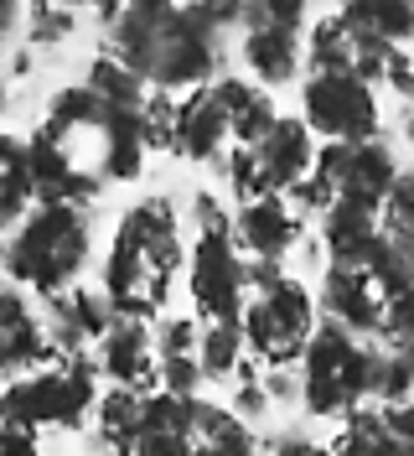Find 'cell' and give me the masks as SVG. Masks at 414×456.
Returning a JSON list of instances; mask_svg holds the SVG:
<instances>
[{"label": "cell", "mask_w": 414, "mask_h": 456, "mask_svg": "<svg viewBox=\"0 0 414 456\" xmlns=\"http://www.w3.org/2000/svg\"><path fill=\"white\" fill-rule=\"evenodd\" d=\"M140 426H145V395L140 389H104L99 395V404H93V441L99 446H110L114 456L130 452V441L140 436Z\"/></svg>", "instance_id": "obj_22"}, {"label": "cell", "mask_w": 414, "mask_h": 456, "mask_svg": "<svg viewBox=\"0 0 414 456\" xmlns=\"http://www.w3.org/2000/svg\"><path fill=\"white\" fill-rule=\"evenodd\" d=\"M316 312H327V322L347 327L353 338H378L384 332V290L373 285L368 270H347V265H327L321 270V290H316Z\"/></svg>", "instance_id": "obj_12"}, {"label": "cell", "mask_w": 414, "mask_h": 456, "mask_svg": "<svg viewBox=\"0 0 414 456\" xmlns=\"http://www.w3.org/2000/svg\"><path fill=\"white\" fill-rule=\"evenodd\" d=\"M378 94L353 73H311L301 84V125L321 145H362L378 141Z\"/></svg>", "instance_id": "obj_8"}, {"label": "cell", "mask_w": 414, "mask_h": 456, "mask_svg": "<svg viewBox=\"0 0 414 456\" xmlns=\"http://www.w3.org/2000/svg\"><path fill=\"white\" fill-rule=\"evenodd\" d=\"M16 27H27V11L11 5V0H0V37H11Z\"/></svg>", "instance_id": "obj_40"}, {"label": "cell", "mask_w": 414, "mask_h": 456, "mask_svg": "<svg viewBox=\"0 0 414 456\" xmlns=\"http://www.w3.org/2000/svg\"><path fill=\"white\" fill-rule=\"evenodd\" d=\"M192 456H259V436L228 404L192 399Z\"/></svg>", "instance_id": "obj_21"}, {"label": "cell", "mask_w": 414, "mask_h": 456, "mask_svg": "<svg viewBox=\"0 0 414 456\" xmlns=\"http://www.w3.org/2000/svg\"><path fill=\"white\" fill-rule=\"evenodd\" d=\"M99 404V369L93 358H47L37 369L0 384V426L16 430H83Z\"/></svg>", "instance_id": "obj_6"}, {"label": "cell", "mask_w": 414, "mask_h": 456, "mask_svg": "<svg viewBox=\"0 0 414 456\" xmlns=\"http://www.w3.org/2000/svg\"><path fill=\"white\" fill-rule=\"evenodd\" d=\"M233 244L248 259L285 265V255L301 244V218L285 198H254L244 208H233Z\"/></svg>", "instance_id": "obj_16"}, {"label": "cell", "mask_w": 414, "mask_h": 456, "mask_svg": "<svg viewBox=\"0 0 414 456\" xmlns=\"http://www.w3.org/2000/svg\"><path fill=\"white\" fill-rule=\"evenodd\" d=\"M47 141L73 161V171H83L88 182L110 187V182H135L145 171V130L140 114L110 110L104 99H93L83 84L57 88L47 99V114L37 125Z\"/></svg>", "instance_id": "obj_3"}, {"label": "cell", "mask_w": 414, "mask_h": 456, "mask_svg": "<svg viewBox=\"0 0 414 456\" xmlns=\"http://www.w3.org/2000/svg\"><path fill=\"white\" fill-rule=\"evenodd\" d=\"M187 296H192L202 327L207 322H239L248 306L244 255L233 233H197L187 249Z\"/></svg>", "instance_id": "obj_10"}, {"label": "cell", "mask_w": 414, "mask_h": 456, "mask_svg": "<svg viewBox=\"0 0 414 456\" xmlns=\"http://www.w3.org/2000/svg\"><path fill=\"white\" fill-rule=\"evenodd\" d=\"M239 57L248 62V73L259 78V88L270 94V88L290 84L301 73V31L270 27L259 0H248V5H239Z\"/></svg>", "instance_id": "obj_11"}, {"label": "cell", "mask_w": 414, "mask_h": 456, "mask_svg": "<svg viewBox=\"0 0 414 456\" xmlns=\"http://www.w3.org/2000/svg\"><path fill=\"white\" fill-rule=\"evenodd\" d=\"M301 57L311 62V73H353L358 37L347 31L342 11H327V16L311 21V31H305V42H301Z\"/></svg>", "instance_id": "obj_23"}, {"label": "cell", "mask_w": 414, "mask_h": 456, "mask_svg": "<svg viewBox=\"0 0 414 456\" xmlns=\"http://www.w3.org/2000/svg\"><path fill=\"white\" fill-rule=\"evenodd\" d=\"M104 53L119 57L145 88L176 94L202 88L223 62V31H239V5H171V0H135L104 5Z\"/></svg>", "instance_id": "obj_1"}, {"label": "cell", "mask_w": 414, "mask_h": 456, "mask_svg": "<svg viewBox=\"0 0 414 456\" xmlns=\"http://www.w3.org/2000/svg\"><path fill=\"white\" fill-rule=\"evenodd\" d=\"M228 151V114H223L213 84L192 88L187 99H176V135H171V156L192 161V167H218Z\"/></svg>", "instance_id": "obj_17"}, {"label": "cell", "mask_w": 414, "mask_h": 456, "mask_svg": "<svg viewBox=\"0 0 414 456\" xmlns=\"http://www.w3.org/2000/svg\"><path fill=\"white\" fill-rule=\"evenodd\" d=\"M378 415H384V430L399 441V446H410L414 452V399H399V404H378Z\"/></svg>", "instance_id": "obj_36"}, {"label": "cell", "mask_w": 414, "mask_h": 456, "mask_svg": "<svg viewBox=\"0 0 414 456\" xmlns=\"http://www.w3.org/2000/svg\"><path fill=\"white\" fill-rule=\"evenodd\" d=\"M192 224H197V233H233V213H228L213 192H197L192 198Z\"/></svg>", "instance_id": "obj_34"}, {"label": "cell", "mask_w": 414, "mask_h": 456, "mask_svg": "<svg viewBox=\"0 0 414 456\" xmlns=\"http://www.w3.org/2000/svg\"><path fill=\"white\" fill-rule=\"evenodd\" d=\"M228 410H233L244 426H248V420H259V415L270 410V395H264V384H259V379H239V389H233V404H228Z\"/></svg>", "instance_id": "obj_35"}, {"label": "cell", "mask_w": 414, "mask_h": 456, "mask_svg": "<svg viewBox=\"0 0 414 456\" xmlns=\"http://www.w3.org/2000/svg\"><path fill=\"white\" fill-rule=\"evenodd\" d=\"M27 171H31V192H37V202L88 208V202L104 192L99 182H88L83 171H73V161H68V156H62L42 130H31V135H27Z\"/></svg>", "instance_id": "obj_19"}, {"label": "cell", "mask_w": 414, "mask_h": 456, "mask_svg": "<svg viewBox=\"0 0 414 456\" xmlns=\"http://www.w3.org/2000/svg\"><path fill=\"white\" fill-rule=\"evenodd\" d=\"M88 249H93L88 208L37 202L27 218L5 233V281L37 296V301H53V296H62L83 281Z\"/></svg>", "instance_id": "obj_4"}, {"label": "cell", "mask_w": 414, "mask_h": 456, "mask_svg": "<svg viewBox=\"0 0 414 456\" xmlns=\"http://www.w3.org/2000/svg\"><path fill=\"white\" fill-rule=\"evenodd\" d=\"M404 141L414 145V110H404Z\"/></svg>", "instance_id": "obj_43"}, {"label": "cell", "mask_w": 414, "mask_h": 456, "mask_svg": "<svg viewBox=\"0 0 414 456\" xmlns=\"http://www.w3.org/2000/svg\"><path fill=\"white\" fill-rule=\"evenodd\" d=\"M0 114H5V53H0Z\"/></svg>", "instance_id": "obj_42"}, {"label": "cell", "mask_w": 414, "mask_h": 456, "mask_svg": "<svg viewBox=\"0 0 414 456\" xmlns=\"http://www.w3.org/2000/svg\"><path fill=\"white\" fill-rule=\"evenodd\" d=\"M73 31H78V16H73V11H62V5H31V11H27V47H31V53L62 47Z\"/></svg>", "instance_id": "obj_29"}, {"label": "cell", "mask_w": 414, "mask_h": 456, "mask_svg": "<svg viewBox=\"0 0 414 456\" xmlns=\"http://www.w3.org/2000/svg\"><path fill=\"white\" fill-rule=\"evenodd\" d=\"M202 384L207 379L197 369V358H156V389H166V395H176V399H197Z\"/></svg>", "instance_id": "obj_32"}, {"label": "cell", "mask_w": 414, "mask_h": 456, "mask_svg": "<svg viewBox=\"0 0 414 456\" xmlns=\"http://www.w3.org/2000/svg\"><path fill=\"white\" fill-rule=\"evenodd\" d=\"M37 208L31 192V171H27V141L0 130V233L16 228Z\"/></svg>", "instance_id": "obj_24"}, {"label": "cell", "mask_w": 414, "mask_h": 456, "mask_svg": "<svg viewBox=\"0 0 414 456\" xmlns=\"http://www.w3.org/2000/svg\"><path fill=\"white\" fill-rule=\"evenodd\" d=\"M270 456H331V446H316V441H275Z\"/></svg>", "instance_id": "obj_39"}, {"label": "cell", "mask_w": 414, "mask_h": 456, "mask_svg": "<svg viewBox=\"0 0 414 456\" xmlns=\"http://www.w3.org/2000/svg\"><path fill=\"white\" fill-rule=\"evenodd\" d=\"M197 332H202V322H192V316H161L150 332V347H156V358H197Z\"/></svg>", "instance_id": "obj_31"}, {"label": "cell", "mask_w": 414, "mask_h": 456, "mask_svg": "<svg viewBox=\"0 0 414 456\" xmlns=\"http://www.w3.org/2000/svg\"><path fill=\"white\" fill-rule=\"evenodd\" d=\"M410 456H414V452H410Z\"/></svg>", "instance_id": "obj_45"}, {"label": "cell", "mask_w": 414, "mask_h": 456, "mask_svg": "<svg viewBox=\"0 0 414 456\" xmlns=\"http://www.w3.org/2000/svg\"><path fill=\"white\" fill-rule=\"evenodd\" d=\"M0 281H5V233H0Z\"/></svg>", "instance_id": "obj_44"}, {"label": "cell", "mask_w": 414, "mask_h": 456, "mask_svg": "<svg viewBox=\"0 0 414 456\" xmlns=\"http://www.w3.org/2000/svg\"><path fill=\"white\" fill-rule=\"evenodd\" d=\"M248 161H254L259 187H264L270 198H285L296 182L311 176L316 141H311V130H305L301 119H285V114H280L275 125H270V135H264L259 145H248Z\"/></svg>", "instance_id": "obj_15"}, {"label": "cell", "mask_w": 414, "mask_h": 456, "mask_svg": "<svg viewBox=\"0 0 414 456\" xmlns=\"http://www.w3.org/2000/svg\"><path fill=\"white\" fill-rule=\"evenodd\" d=\"M0 456H42V441H37V430L0 426Z\"/></svg>", "instance_id": "obj_38"}, {"label": "cell", "mask_w": 414, "mask_h": 456, "mask_svg": "<svg viewBox=\"0 0 414 456\" xmlns=\"http://www.w3.org/2000/svg\"><path fill=\"white\" fill-rule=\"evenodd\" d=\"M378 213H362V208H342L331 202L321 213V249H331L327 265H347V270H362L373 244H378Z\"/></svg>", "instance_id": "obj_20"}, {"label": "cell", "mask_w": 414, "mask_h": 456, "mask_svg": "<svg viewBox=\"0 0 414 456\" xmlns=\"http://www.w3.org/2000/svg\"><path fill=\"white\" fill-rule=\"evenodd\" d=\"M83 88H88L93 99H104L110 110H125V114H140L145 94H150V88L140 84V78L125 68V62H119V57L104 53V47L88 57V68H83Z\"/></svg>", "instance_id": "obj_27"}, {"label": "cell", "mask_w": 414, "mask_h": 456, "mask_svg": "<svg viewBox=\"0 0 414 456\" xmlns=\"http://www.w3.org/2000/svg\"><path fill=\"white\" fill-rule=\"evenodd\" d=\"M399 176V156L388 141H362V145H316L311 161V182L342 208H362L378 213Z\"/></svg>", "instance_id": "obj_9"}, {"label": "cell", "mask_w": 414, "mask_h": 456, "mask_svg": "<svg viewBox=\"0 0 414 456\" xmlns=\"http://www.w3.org/2000/svg\"><path fill=\"white\" fill-rule=\"evenodd\" d=\"M259 384H264L270 404H290V399H301V379H296L290 369H264L259 373Z\"/></svg>", "instance_id": "obj_37"}, {"label": "cell", "mask_w": 414, "mask_h": 456, "mask_svg": "<svg viewBox=\"0 0 414 456\" xmlns=\"http://www.w3.org/2000/svg\"><path fill=\"white\" fill-rule=\"evenodd\" d=\"M140 130H145V151H171V135H176V99L150 88L145 104H140Z\"/></svg>", "instance_id": "obj_30"}, {"label": "cell", "mask_w": 414, "mask_h": 456, "mask_svg": "<svg viewBox=\"0 0 414 456\" xmlns=\"http://www.w3.org/2000/svg\"><path fill=\"white\" fill-rule=\"evenodd\" d=\"M110 301H104V290H62L53 301H42V338L53 347V358H78L88 342H99L110 332Z\"/></svg>", "instance_id": "obj_13"}, {"label": "cell", "mask_w": 414, "mask_h": 456, "mask_svg": "<svg viewBox=\"0 0 414 456\" xmlns=\"http://www.w3.org/2000/svg\"><path fill=\"white\" fill-rule=\"evenodd\" d=\"M47 358H53V347L42 338V316L31 306V296L16 290L11 281H0V373L16 379Z\"/></svg>", "instance_id": "obj_18"}, {"label": "cell", "mask_w": 414, "mask_h": 456, "mask_svg": "<svg viewBox=\"0 0 414 456\" xmlns=\"http://www.w3.org/2000/svg\"><path fill=\"white\" fill-rule=\"evenodd\" d=\"M384 347L373 338H353L337 322H316L301 353V404L316 420H347L353 410L378 399Z\"/></svg>", "instance_id": "obj_5"}, {"label": "cell", "mask_w": 414, "mask_h": 456, "mask_svg": "<svg viewBox=\"0 0 414 456\" xmlns=\"http://www.w3.org/2000/svg\"><path fill=\"white\" fill-rule=\"evenodd\" d=\"M342 21L358 37L404 47L414 37V5H404V0H353V5H342Z\"/></svg>", "instance_id": "obj_26"}, {"label": "cell", "mask_w": 414, "mask_h": 456, "mask_svg": "<svg viewBox=\"0 0 414 456\" xmlns=\"http://www.w3.org/2000/svg\"><path fill=\"white\" fill-rule=\"evenodd\" d=\"M31 68H37V53H31V47H21V53H11V62H5V73H11V78H27Z\"/></svg>", "instance_id": "obj_41"}, {"label": "cell", "mask_w": 414, "mask_h": 456, "mask_svg": "<svg viewBox=\"0 0 414 456\" xmlns=\"http://www.w3.org/2000/svg\"><path fill=\"white\" fill-rule=\"evenodd\" d=\"M93 369L99 379H110L114 389H156V347H150V322H130L114 316L110 332L93 342Z\"/></svg>", "instance_id": "obj_14"}, {"label": "cell", "mask_w": 414, "mask_h": 456, "mask_svg": "<svg viewBox=\"0 0 414 456\" xmlns=\"http://www.w3.org/2000/svg\"><path fill=\"white\" fill-rule=\"evenodd\" d=\"M125 456H192V436H176V430H156L140 426V436L130 441Z\"/></svg>", "instance_id": "obj_33"}, {"label": "cell", "mask_w": 414, "mask_h": 456, "mask_svg": "<svg viewBox=\"0 0 414 456\" xmlns=\"http://www.w3.org/2000/svg\"><path fill=\"white\" fill-rule=\"evenodd\" d=\"M248 342V358L264 363V369H290L301 363L305 342L316 332V296L305 290V281L296 275H280L264 296H254L239 316Z\"/></svg>", "instance_id": "obj_7"}, {"label": "cell", "mask_w": 414, "mask_h": 456, "mask_svg": "<svg viewBox=\"0 0 414 456\" xmlns=\"http://www.w3.org/2000/svg\"><path fill=\"white\" fill-rule=\"evenodd\" d=\"M182 270V228L171 198H140L114 224L110 255H104V301L114 316L156 322Z\"/></svg>", "instance_id": "obj_2"}, {"label": "cell", "mask_w": 414, "mask_h": 456, "mask_svg": "<svg viewBox=\"0 0 414 456\" xmlns=\"http://www.w3.org/2000/svg\"><path fill=\"white\" fill-rule=\"evenodd\" d=\"M331 456H410V446H399L384 430L378 404H362V410H353V415L342 420L337 441H331Z\"/></svg>", "instance_id": "obj_28"}, {"label": "cell", "mask_w": 414, "mask_h": 456, "mask_svg": "<svg viewBox=\"0 0 414 456\" xmlns=\"http://www.w3.org/2000/svg\"><path fill=\"white\" fill-rule=\"evenodd\" d=\"M248 363L254 358H248V342L239 322H207L197 332V369H202V379H244Z\"/></svg>", "instance_id": "obj_25"}]
</instances>
